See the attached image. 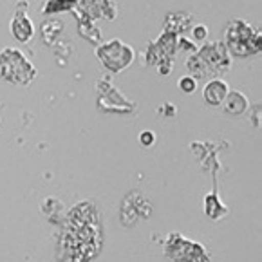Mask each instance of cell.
<instances>
[{"instance_id": "obj_1", "label": "cell", "mask_w": 262, "mask_h": 262, "mask_svg": "<svg viewBox=\"0 0 262 262\" xmlns=\"http://www.w3.org/2000/svg\"><path fill=\"white\" fill-rule=\"evenodd\" d=\"M262 36L257 29L243 20H233L226 29V46L237 56H250L260 53Z\"/></svg>"}, {"instance_id": "obj_2", "label": "cell", "mask_w": 262, "mask_h": 262, "mask_svg": "<svg viewBox=\"0 0 262 262\" xmlns=\"http://www.w3.org/2000/svg\"><path fill=\"white\" fill-rule=\"evenodd\" d=\"M228 67H230V58L223 43H208L188 62V69L197 76H212L226 71Z\"/></svg>"}, {"instance_id": "obj_3", "label": "cell", "mask_w": 262, "mask_h": 262, "mask_svg": "<svg viewBox=\"0 0 262 262\" xmlns=\"http://www.w3.org/2000/svg\"><path fill=\"white\" fill-rule=\"evenodd\" d=\"M0 74L18 85H27L35 78L36 71L20 51L4 49L0 53Z\"/></svg>"}, {"instance_id": "obj_4", "label": "cell", "mask_w": 262, "mask_h": 262, "mask_svg": "<svg viewBox=\"0 0 262 262\" xmlns=\"http://www.w3.org/2000/svg\"><path fill=\"white\" fill-rule=\"evenodd\" d=\"M98 56L103 60V63L108 69L118 73V71H121L132 62V49L125 46L123 42H120V40H114V42H108L103 47H100Z\"/></svg>"}, {"instance_id": "obj_5", "label": "cell", "mask_w": 262, "mask_h": 262, "mask_svg": "<svg viewBox=\"0 0 262 262\" xmlns=\"http://www.w3.org/2000/svg\"><path fill=\"white\" fill-rule=\"evenodd\" d=\"M11 31L20 42H27L33 36V24L24 13H16V16L11 22Z\"/></svg>"}, {"instance_id": "obj_6", "label": "cell", "mask_w": 262, "mask_h": 262, "mask_svg": "<svg viewBox=\"0 0 262 262\" xmlns=\"http://www.w3.org/2000/svg\"><path fill=\"white\" fill-rule=\"evenodd\" d=\"M228 94V85L223 80H212L205 87V100L210 105H219L224 101Z\"/></svg>"}, {"instance_id": "obj_7", "label": "cell", "mask_w": 262, "mask_h": 262, "mask_svg": "<svg viewBox=\"0 0 262 262\" xmlns=\"http://www.w3.org/2000/svg\"><path fill=\"white\" fill-rule=\"evenodd\" d=\"M226 103H224V108H226V112H230V114H243L244 111L248 108V100L244 94L237 93V91H231V93L226 94Z\"/></svg>"}, {"instance_id": "obj_8", "label": "cell", "mask_w": 262, "mask_h": 262, "mask_svg": "<svg viewBox=\"0 0 262 262\" xmlns=\"http://www.w3.org/2000/svg\"><path fill=\"white\" fill-rule=\"evenodd\" d=\"M78 0H49V4H47V8L43 9V13L46 15H49V13L53 11H62V9H71L74 4H76Z\"/></svg>"}, {"instance_id": "obj_9", "label": "cell", "mask_w": 262, "mask_h": 262, "mask_svg": "<svg viewBox=\"0 0 262 262\" xmlns=\"http://www.w3.org/2000/svg\"><path fill=\"white\" fill-rule=\"evenodd\" d=\"M179 87H181L185 93H193V89H195V80L190 76L181 78V80H179Z\"/></svg>"}, {"instance_id": "obj_10", "label": "cell", "mask_w": 262, "mask_h": 262, "mask_svg": "<svg viewBox=\"0 0 262 262\" xmlns=\"http://www.w3.org/2000/svg\"><path fill=\"white\" fill-rule=\"evenodd\" d=\"M152 139H154V136H152L150 132H145V134H141V143H145V145H150Z\"/></svg>"}, {"instance_id": "obj_11", "label": "cell", "mask_w": 262, "mask_h": 262, "mask_svg": "<svg viewBox=\"0 0 262 262\" xmlns=\"http://www.w3.org/2000/svg\"><path fill=\"white\" fill-rule=\"evenodd\" d=\"M195 36L205 38V36H206V29H205V27H197V29H195Z\"/></svg>"}]
</instances>
